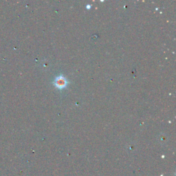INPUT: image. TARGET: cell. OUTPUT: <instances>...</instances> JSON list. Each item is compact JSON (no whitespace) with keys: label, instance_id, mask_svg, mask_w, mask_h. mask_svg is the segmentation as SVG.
I'll use <instances>...</instances> for the list:
<instances>
[{"label":"cell","instance_id":"cell-1","mask_svg":"<svg viewBox=\"0 0 176 176\" xmlns=\"http://www.w3.org/2000/svg\"><path fill=\"white\" fill-rule=\"evenodd\" d=\"M67 82L66 81V79L62 76H59L55 78V85L57 87L59 88V89H62V88L65 87L67 85Z\"/></svg>","mask_w":176,"mask_h":176}]
</instances>
